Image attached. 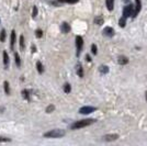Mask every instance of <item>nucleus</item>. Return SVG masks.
<instances>
[{"label": "nucleus", "instance_id": "obj_1", "mask_svg": "<svg viewBox=\"0 0 147 146\" xmlns=\"http://www.w3.org/2000/svg\"><path fill=\"white\" fill-rule=\"evenodd\" d=\"M94 122L93 119H87V120H81V121H78L76 122V123H74L73 125H71V128L74 130H77V128H85V126H88V125H90Z\"/></svg>", "mask_w": 147, "mask_h": 146}, {"label": "nucleus", "instance_id": "obj_2", "mask_svg": "<svg viewBox=\"0 0 147 146\" xmlns=\"http://www.w3.org/2000/svg\"><path fill=\"white\" fill-rule=\"evenodd\" d=\"M65 135V132L63 130H51L49 132H46L44 134L45 137H53V139H57V137H61Z\"/></svg>", "mask_w": 147, "mask_h": 146}, {"label": "nucleus", "instance_id": "obj_3", "mask_svg": "<svg viewBox=\"0 0 147 146\" xmlns=\"http://www.w3.org/2000/svg\"><path fill=\"white\" fill-rule=\"evenodd\" d=\"M134 12V6H132V5H127V6L124 8V10H123V17L124 18H129V16H132Z\"/></svg>", "mask_w": 147, "mask_h": 146}, {"label": "nucleus", "instance_id": "obj_4", "mask_svg": "<svg viewBox=\"0 0 147 146\" xmlns=\"http://www.w3.org/2000/svg\"><path fill=\"white\" fill-rule=\"evenodd\" d=\"M82 45H84V40L81 36L76 37V46H77V56H79V54L81 53L82 49Z\"/></svg>", "mask_w": 147, "mask_h": 146}, {"label": "nucleus", "instance_id": "obj_5", "mask_svg": "<svg viewBox=\"0 0 147 146\" xmlns=\"http://www.w3.org/2000/svg\"><path fill=\"white\" fill-rule=\"evenodd\" d=\"M96 110V108H93V107H82V108H80L79 112L81 114H89V113H91Z\"/></svg>", "mask_w": 147, "mask_h": 146}, {"label": "nucleus", "instance_id": "obj_6", "mask_svg": "<svg viewBox=\"0 0 147 146\" xmlns=\"http://www.w3.org/2000/svg\"><path fill=\"white\" fill-rule=\"evenodd\" d=\"M141 8H142V2L141 0H135V8H134V12H133V17H136L138 12L141 11Z\"/></svg>", "mask_w": 147, "mask_h": 146}, {"label": "nucleus", "instance_id": "obj_7", "mask_svg": "<svg viewBox=\"0 0 147 146\" xmlns=\"http://www.w3.org/2000/svg\"><path fill=\"white\" fill-rule=\"evenodd\" d=\"M103 34L107 35V36H113L114 35V30L112 28H110V26H107L103 30Z\"/></svg>", "mask_w": 147, "mask_h": 146}, {"label": "nucleus", "instance_id": "obj_8", "mask_svg": "<svg viewBox=\"0 0 147 146\" xmlns=\"http://www.w3.org/2000/svg\"><path fill=\"white\" fill-rule=\"evenodd\" d=\"M61 31H63L64 33H68V32L70 31V26H69V24H68V23L64 22V23L61 24Z\"/></svg>", "mask_w": 147, "mask_h": 146}, {"label": "nucleus", "instance_id": "obj_9", "mask_svg": "<svg viewBox=\"0 0 147 146\" xmlns=\"http://www.w3.org/2000/svg\"><path fill=\"white\" fill-rule=\"evenodd\" d=\"M127 63H129L127 57H125V56H120V57H119V64L125 65V64H127Z\"/></svg>", "mask_w": 147, "mask_h": 146}, {"label": "nucleus", "instance_id": "obj_10", "mask_svg": "<svg viewBox=\"0 0 147 146\" xmlns=\"http://www.w3.org/2000/svg\"><path fill=\"white\" fill-rule=\"evenodd\" d=\"M113 5H114V0H107V7L109 10H113Z\"/></svg>", "mask_w": 147, "mask_h": 146}, {"label": "nucleus", "instance_id": "obj_11", "mask_svg": "<svg viewBox=\"0 0 147 146\" xmlns=\"http://www.w3.org/2000/svg\"><path fill=\"white\" fill-rule=\"evenodd\" d=\"M11 49H13V46H14V43H16V32L12 31V33H11Z\"/></svg>", "mask_w": 147, "mask_h": 146}, {"label": "nucleus", "instance_id": "obj_12", "mask_svg": "<svg viewBox=\"0 0 147 146\" xmlns=\"http://www.w3.org/2000/svg\"><path fill=\"white\" fill-rule=\"evenodd\" d=\"M3 63H5V66H8V64H9V57H8V54H7V52H3Z\"/></svg>", "mask_w": 147, "mask_h": 146}, {"label": "nucleus", "instance_id": "obj_13", "mask_svg": "<svg viewBox=\"0 0 147 146\" xmlns=\"http://www.w3.org/2000/svg\"><path fill=\"white\" fill-rule=\"evenodd\" d=\"M117 135H107V136H104V140H108V141L117 140Z\"/></svg>", "mask_w": 147, "mask_h": 146}, {"label": "nucleus", "instance_id": "obj_14", "mask_svg": "<svg viewBox=\"0 0 147 146\" xmlns=\"http://www.w3.org/2000/svg\"><path fill=\"white\" fill-rule=\"evenodd\" d=\"M5 40H6V31L2 30L1 33H0V41L1 42H5Z\"/></svg>", "mask_w": 147, "mask_h": 146}, {"label": "nucleus", "instance_id": "obj_15", "mask_svg": "<svg viewBox=\"0 0 147 146\" xmlns=\"http://www.w3.org/2000/svg\"><path fill=\"white\" fill-rule=\"evenodd\" d=\"M125 23H126V18H121L120 19V22H119V24H120V26H122V28H124L125 26Z\"/></svg>", "mask_w": 147, "mask_h": 146}, {"label": "nucleus", "instance_id": "obj_16", "mask_svg": "<svg viewBox=\"0 0 147 146\" xmlns=\"http://www.w3.org/2000/svg\"><path fill=\"white\" fill-rule=\"evenodd\" d=\"M70 90H71V87H70L69 84H66V85L64 86V91L66 92V93H69Z\"/></svg>", "mask_w": 147, "mask_h": 146}, {"label": "nucleus", "instance_id": "obj_17", "mask_svg": "<svg viewBox=\"0 0 147 146\" xmlns=\"http://www.w3.org/2000/svg\"><path fill=\"white\" fill-rule=\"evenodd\" d=\"M100 72H101L102 74H107L108 72H109V68H108L107 66H101L100 67Z\"/></svg>", "mask_w": 147, "mask_h": 146}, {"label": "nucleus", "instance_id": "obj_18", "mask_svg": "<svg viewBox=\"0 0 147 146\" xmlns=\"http://www.w3.org/2000/svg\"><path fill=\"white\" fill-rule=\"evenodd\" d=\"M37 70H38V73L40 74H42L43 73V66H42V64L40 63V62H37Z\"/></svg>", "mask_w": 147, "mask_h": 146}, {"label": "nucleus", "instance_id": "obj_19", "mask_svg": "<svg viewBox=\"0 0 147 146\" xmlns=\"http://www.w3.org/2000/svg\"><path fill=\"white\" fill-rule=\"evenodd\" d=\"M14 56H16V63H17V65H18V66H20V65H21V61H20V56H19L18 53H16V55H14Z\"/></svg>", "mask_w": 147, "mask_h": 146}, {"label": "nucleus", "instance_id": "obj_20", "mask_svg": "<svg viewBox=\"0 0 147 146\" xmlns=\"http://www.w3.org/2000/svg\"><path fill=\"white\" fill-rule=\"evenodd\" d=\"M77 74H78V75H79V77H82V75H84V74H82V67H81V65H78V70H77Z\"/></svg>", "mask_w": 147, "mask_h": 146}, {"label": "nucleus", "instance_id": "obj_21", "mask_svg": "<svg viewBox=\"0 0 147 146\" xmlns=\"http://www.w3.org/2000/svg\"><path fill=\"white\" fill-rule=\"evenodd\" d=\"M20 46L22 49H24V37L23 36H20Z\"/></svg>", "mask_w": 147, "mask_h": 146}, {"label": "nucleus", "instance_id": "obj_22", "mask_svg": "<svg viewBox=\"0 0 147 146\" xmlns=\"http://www.w3.org/2000/svg\"><path fill=\"white\" fill-rule=\"evenodd\" d=\"M61 2H67V3H76L78 2V0H58Z\"/></svg>", "mask_w": 147, "mask_h": 146}, {"label": "nucleus", "instance_id": "obj_23", "mask_svg": "<svg viewBox=\"0 0 147 146\" xmlns=\"http://www.w3.org/2000/svg\"><path fill=\"white\" fill-rule=\"evenodd\" d=\"M5 91H6L7 95H9V84H8V81H5Z\"/></svg>", "mask_w": 147, "mask_h": 146}, {"label": "nucleus", "instance_id": "obj_24", "mask_svg": "<svg viewBox=\"0 0 147 146\" xmlns=\"http://www.w3.org/2000/svg\"><path fill=\"white\" fill-rule=\"evenodd\" d=\"M91 52H92V54H97V46L94 45V44H92V46H91Z\"/></svg>", "mask_w": 147, "mask_h": 146}, {"label": "nucleus", "instance_id": "obj_25", "mask_svg": "<svg viewBox=\"0 0 147 146\" xmlns=\"http://www.w3.org/2000/svg\"><path fill=\"white\" fill-rule=\"evenodd\" d=\"M36 36L37 37H41V36H42V31H41V30H37L36 31Z\"/></svg>", "mask_w": 147, "mask_h": 146}, {"label": "nucleus", "instance_id": "obj_26", "mask_svg": "<svg viewBox=\"0 0 147 146\" xmlns=\"http://www.w3.org/2000/svg\"><path fill=\"white\" fill-rule=\"evenodd\" d=\"M36 13H37V8L36 7H34V8H33V17H35Z\"/></svg>", "mask_w": 147, "mask_h": 146}, {"label": "nucleus", "instance_id": "obj_27", "mask_svg": "<svg viewBox=\"0 0 147 146\" xmlns=\"http://www.w3.org/2000/svg\"><path fill=\"white\" fill-rule=\"evenodd\" d=\"M96 23H99V25L102 23V20L101 19H96Z\"/></svg>", "mask_w": 147, "mask_h": 146}, {"label": "nucleus", "instance_id": "obj_28", "mask_svg": "<svg viewBox=\"0 0 147 146\" xmlns=\"http://www.w3.org/2000/svg\"><path fill=\"white\" fill-rule=\"evenodd\" d=\"M51 110H54V107H53V105H49V108H47V110H46V111H47V112H49Z\"/></svg>", "mask_w": 147, "mask_h": 146}, {"label": "nucleus", "instance_id": "obj_29", "mask_svg": "<svg viewBox=\"0 0 147 146\" xmlns=\"http://www.w3.org/2000/svg\"><path fill=\"white\" fill-rule=\"evenodd\" d=\"M86 59H87L88 62L91 61V58H90V56H89V55H87V56H86Z\"/></svg>", "mask_w": 147, "mask_h": 146}, {"label": "nucleus", "instance_id": "obj_30", "mask_svg": "<svg viewBox=\"0 0 147 146\" xmlns=\"http://www.w3.org/2000/svg\"><path fill=\"white\" fill-rule=\"evenodd\" d=\"M146 100H147V93H146Z\"/></svg>", "mask_w": 147, "mask_h": 146}]
</instances>
